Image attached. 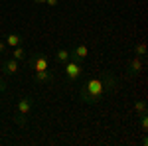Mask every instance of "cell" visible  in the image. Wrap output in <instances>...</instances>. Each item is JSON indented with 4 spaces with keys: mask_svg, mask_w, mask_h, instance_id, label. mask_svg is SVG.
I'll return each instance as SVG.
<instances>
[{
    "mask_svg": "<svg viewBox=\"0 0 148 146\" xmlns=\"http://www.w3.org/2000/svg\"><path fill=\"white\" fill-rule=\"evenodd\" d=\"M105 93H107V87H105L103 75L101 77H89L87 81H83V85H81L79 99L85 105H97L105 97Z\"/></svg>",
    "mask_w": 148,
    "mask_h": 146,
    "instance_id": "1",
    "label": "cell"
},
{
    "mask_svg": "<svg viewBox=\"0 0 148 146\" xmlns=\"http://www.w3.org/2000/svg\"><path fill=\"white\" fill-rule=\"evenodd\" d=\"M134 56L136 57H144L146 56V44H144V42H138V44L134 45Z\"/></svg>",
    "mask_w": 148,
    "mask_h": 146,
    "instance_id": "13",
    "label": "cell"
},
{
    "mask_svg": "<svg viewBox=\"0 0 148 146\" xmlns=\"http://www.w3.org/2000/svg\"><path fill=\"white\" fill-rule=\"evenodd\" d=\"M63 71H65V77H67L69 83H75V81H79L81 73H83V61L67 59L63 63Z\"/></svg>",
    "mask_w": 148,
    "mask_h": 146,
    "instance_id": "3",
    "label": "cell"
},
{
    "mask_svg": "<svg viewBox=\"0 0 148 146\" xmlns=\"http://www.w3.org/2000/svg\"><path fill=\"white\" fill-rule=\"evenodd\" d=\"M32 107H34V99L32 97H22L18 101V105H16V123L20 124V126L26 124V117L30 114Z\"/></svg>",
    "mask_w": 148,
    "mask_h": 146,
    "instance_id": "2",
    "label": "cell"
},
{
    "mask_svg": "<svg viewBox=\"0 0 148 146\" xmlns=\"http://www.w3.org/2000/svg\"><path fill=\"white\" fill-rule=\"evenodd\" d=\"M46 6H57V0H46Z\"/></svg>",
    "mask_w": 148,
    "mask_h": 146,
    "instance_id": "18",
    "label": "cell"
},
{
    "mask_svg": "<svg viewBox=\"0 0 148 146\" xmlns=\"http://www.w3.org/2000/svg\"><path fill=\"white\" fill-rule=\"evenodd\" d=\"M56 59L61 61V63H65V61L69 59V49H57L56 51Z\"/></svg>",
    "mask_w": 148,
    "mask_h": 146,
    "instance_id": "14",
    "label": "cell"
},
{
    "mask_svg": "<svg viewBox=\"0 0 148 146\" xmlns=\"http://www.w3.org/2000/svg\"><path fill=\"white\" fill-rule=\"evenodd\" d=\"M144 69V57H132L130 59V63H128V67H126V75L128 77H134V75H138L140 71Z\"/></svg>",
    "mask_w": 148,
    "mask_h": 146,
    "instance_id": "5",
    "label": "cell"
},
{
    "mask_svg": "<svg viewBox=\"0 0 148 146\" xmlns=\"http://www.w3.org/2000/svg\"><path fill=\"white\" fill-rule=\"evenodd\" d=\"M140 128H142V132H148V117L146 114H140Z\"/></svg>",
    "mask_w": 148,
    "mask_h": 146,
    "instance_id": "15",
    "label": "cell"
},
{
    "mask_svg": "<svg viewBox=\"0 0 148 146\" xmlns=\"http://www.w3.org/2000/svg\"><path fill=\"white\" fill-rule=\"evenodd\" d=\"M6 89V79H0V93Z\"/></svg>",
    "mask_w": 148,
    "mask_h": 146,
    "instance_id": "16",
    "label": "cell"
},
{
    "mask_svg": "<svg viewBox=\"0 0 148 146\" xmlns=\"http://www.w3.org/2000/svg\"><path fill=\"white\" fill-rule=\"evenodd\" d=\"M0 67H2V71H4L6 77H10V75H16V73L20 71V61H16L14 57H10V59H4Z\"/></svg>",
    "mask_w": 148,
    "mask_h": 146,
    "instance_id": "6",
    "label": "cell"
},
{
    "mask_svg": "<svg viewBox=\"0 0 148 146\" xmlns=\"http://www.w3.org/2000/svg\"><path fill=\"white\" fill-rule=\"evenodd\" d=\"M28 65L34 71H46V69H49V59H47L46 53H34V56L30 57Z\"/></svg>",
    "mask_w": 148,
    "mask_h": 146,
    "instance_id": "4",
    "label": "cell"
},
{
    "mask_svg": "<svg viewBox=\"0 0 148 146\" xmlns=\"http://www.w3.org/2000/svg\"><path fill=\"white\" fill-rule=\"evenodd\" d=\"M103 81H105L107 93H109V91H113L114 87H116V79H114V75L111 73V71H105V73H103Z\"/></svg>",
    "mask_w": 148,
    "mask_h": 146,
    "instance_id": "9",
    "label": "cell"
},
{
    "mask_svg": "<svg viewBox=\"0 0 148 146\" xmlns=\"http://www.w3.org/2000/svg\"><path fill=\"white\" fill-rule=\"evenodd\" d=\"M14 51H12V57L16 59V61H26V47L22 45H16V47H12Z\"/></svg>",
    "mask_w": 148,
    "mask_h": 146,
    "instance_id": "11",
    "label": "cell"
},
{
    "mask_svg": "<svg viewBox=\"0 0 148 146\" xmlns=\"http://www.w3.org/2000/svg\"><path fill=\"white\" fill-rule=\"evenodd\" d=\"M34 79H36V83H49L51 79H53V75H51V71L49 69H46V71H34Z\"/></svg>",
    "mask_w": 148,
    "mask_h": 146,
    "instance_id": "8",
    "label": "cell"
},
{
    "mask_svg": "<svg viewBox=\"0 0 148 146\" xmlns=\"http://www.w3.org/2000/svg\"><path fill=\"white\" fill-rule=\"evenodd\" d=\"M134 112H136L138 117L140 114H146V101H134Z\"/></svg>",
    "mask_w": 148,
    "mask_h": 146,
    "instance_id": "12",
    "label": "cell"
},
{
    "mask_svg": "<svg viewBox=\"0 0 148 146\" xmlns=\"http://www.w3.org/2000/svg\"><path fill=\"white\" fill-rule=\"evenodd\" d=\"M6 47H16V45H22V36L20 34H8L4 40Z\"/></svg>",
    "mask_w": 148,
    "mask_h": 146,
    "instance_id": "10",
    "label": "cell"
},
{
    "mask_svg": "<svg viewBox=\"0 0 148 146\" xmlns=\"http://www.w3.org/2000/svg\"><path fill=\"white\" fill-rule=\"evenodd\" d=\"M4 51H6V44H4V42H2V40H0V56H2V53H4Z\"/></svg>",
    "mask_w": 148,
    "mask_h": 146,
    "instance_id": "17",
    "label": "cell"
},
{
    "mask_svg": "<svg viewBox=\"0 0 148 146\" xmlns=\"http://www.w3.org/2000/svg\"><path fill=\"white\" fill-rule=\"evenodd\" d=\"M87 57H89V47L85 44L75 45V47L69 51V59H75V61H83V59H87Z\"/></svg>",
    "mask_w": 148,
    "mask_h": 146,
    "instance_id": "7",
    "label": "cell"
},
{
    "mask_svg": "<svg viewBox=\"0 0 148 146\" xmlns=\"http://www.w3.org/2000/svg\"><path fill=\"white\" fill-rule=\"evenodd\" d=\"M34 4H46V0H34Z\"/></svg>",
    "mask_w": 148,
    "mask_h": 146,
    "instance_id": "19",
    "label": "cell"
}]
</instances>
